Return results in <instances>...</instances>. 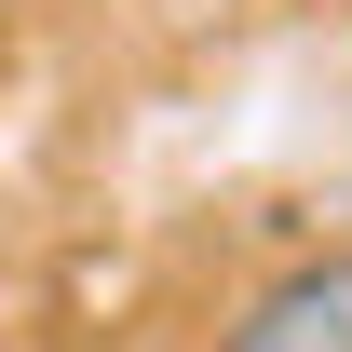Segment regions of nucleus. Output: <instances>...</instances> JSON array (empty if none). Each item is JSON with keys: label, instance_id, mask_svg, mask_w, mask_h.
<instances>
[{"label": "nucleus", "instance_id": "f257e3e1", "mask_svg": "<svg viewBox=\"0 0 352 352\" xmlns=\"http://www.w3.org/2000/svg\"><path fill=\"white\" fill-rule=\"evenodd\" d=\"M217 352H352V244H325V258H298V271H271Z\"/></svg>", "mask_w": 352, "mask_h": 352}]
</instances>
